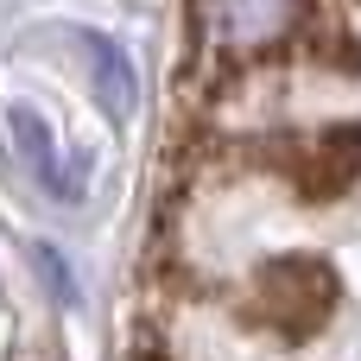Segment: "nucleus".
<instances>
[{"label":"nucleus","mask_w":361,"mask_h":361,"mask_svg":"<svg viewBox=\"0 0 361 361\" xmlns=\"http://www.w3.org/2000/svg\"><path fill=\"white\" fill-rule=\"evenodd\" d=\"M133 361H361V0H190Z\"/></svg>","instance_id":"nucleus-1"},{"label":"nucleus","mask_w":361,"mask_h":361,"mask_svg":"<svg viewBox=\"0 0 361 361\" xmlns=\"http://www.w3.org/2000/svg\"><path fill=\"white\" fill-rule=\"evenodd\" d=\"M13 140L25 146V159L38 165V178H44V190H57V197H76L82 184L57 165V146H51V133L38 127V114H25V108H13Z\"/></svg>","instance_id":"nucleus-2"}]
</instances>
